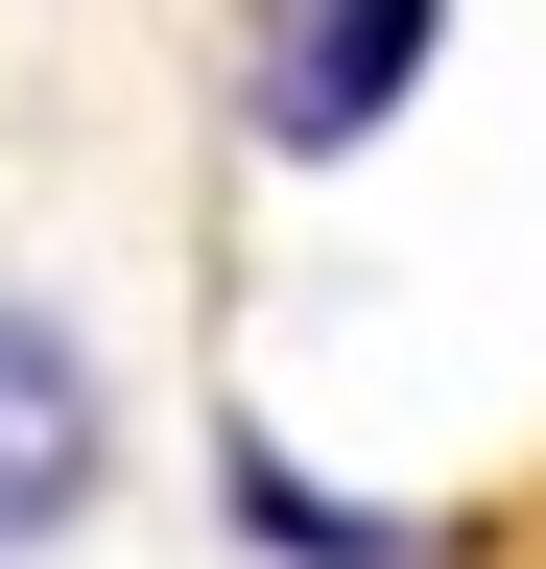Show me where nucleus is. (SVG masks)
Here are the masks:
<instances>
[{
    "mask_svg": "<svg viewBox=\"0 0 546 569\" xmlns=\"http://www.w3.org/2000/svg\"><path fill=\"white\" fill-rule=\"evenodd\" d=\"M215 498H238V546H286V569H428V522H380V498H332V475H286L261 427L215 451Z\"/></svg>",
    "mask_w": 546,
    "mask_h": 569,
    "instance_id": "3",
    "label": "nucleus"
},
{
    "mask_svg": "<svg viewBox=\"0 0 546 569\" xmlns=\"http://www.w3.org/2000/svg\"><path fill=\"white\" fill-rule=\"evenodd\" d=\"M96 498H119V380L48 284H0V569H48Z\"/></svg>",
    "mask_w": 546,
    "mask_h": 569,
    "instance_id": "2",
    "label": "nucleus"
},
{
    "mask_svg": "<svg viewBox=\"0 0 546 569\" xmlns=\"http://www.w3.org/2000/svg\"><path fill=\"white\" fill-rule=\"evenodd\" d=\"M428 48H451V0H261L238 142H261V167H357V142L428 96Z\"/></svg>",
    "mask_w": 546,
    "mask_h": 569,
    "instance_id": "1",
    "label": "nucleus"
}]
</instances>
